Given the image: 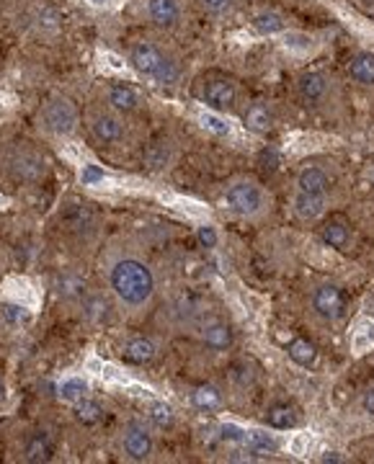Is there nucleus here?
I'll return each instance as SVG.
<instances>
[{
	"instance_id": "nucleus-1",
	"label": "nucleus",
	"mask_w": 374,
	"mask_h": 464,
	"mask_svg": "<svg viewBox=\"0 0 374 464\" xmlns=\"http://www.w3.org/2000/svg\"><path fill=\"white\" fill-rule=\"evenodd\" d=\"M108 286L121 305L142 307L155 292V276L137 258H119L108 271Z\"/></svg>"
},
{
	"instance_id": "nucleus-2",
	"label": "nucleus",
	"mask_w": 374,
	"mask_h": 464,
	"mask_svg": "<svg viewBox=\"0 0 374 464\" xmlns=\"http://www.w3.org/2000/svg\"><path fill=\"white\" fill-rule=\"evenodd\" d=\"M129 62L135 65L139 75H145L150 80L161 85H171L178 78V67L165 57V54L150 42H137L129 49Z\"/></svg>"
},
{
	"instance_id": "nucleus-3",
	"label": "nucleus",
	"mask_w": 374,
	"mask_h": 464,
	"mask_svg": "<svg viewBox=\"0 0 374 464\" xmlns=\"http://www.w3.org/2000/svg\"><path fill=\"white\" fill-rule=\"evenodd\" d=\"M227 207L240 214V217H253L258 211L264 209V204H266V196H264V191L261 186H256L253 181H237L233 183L230 189H227Z\"/></svg>"
},
{
	"instance_id": "nucleus-4",
	"label": "nucleus",
	"mask_w": 374,
	"mask_h": 464,
	"mask_svg": "<svg viewBox=\"0 0 374 464\" xmlns=\"http://www.w3.org/2000/svg\"><path fill=\"white\" fill-rule=\"evenodd\" d=\"M42 121L47 132L65 137V135H73L75 127H78V111L67 98H52L44 106Z\"/></svg>"
},
{
	"instance_id": "nucleus-5",
	"label": "nucleus",
	"mask_w": 374,
	"mask_h": 464,
	"mask_svg": "<svg viewBox=\"0 0 374 464\" xmlns=\"http://www.w3.org/2000/svg\"><path fill=\"white\" fill-rule=\"evenodd\" d=\"M121 446H124V454H127L129 459L145 462V459H150V454H152V436H150V431L142 423L132 421L127 428H124Z\"/></svg>"
},
{
	"instance_id": "nucleus-6",
	"label": "nucleus",
	"mask_w": 374,
	"mask_h": 464,
	"mask_svg": "<svg viewBox=\"0 0 374 464\" xmlns=\"http://www.w3.org/2000/svg\"><path fill=\"white\" fill-rule=\"evenodd\" d=\"M11 173L13 178L26 181V183H36L47 173V160L39 152H34V150H21L11 160Z\"/></svg>"
},
{
	"instance_id": "nucleus-7",
	"label": "nucleus",
	"mask_w": 374,
	"mask_h": 464,
	"mask_svg": "<svg viewBox=\"0 0 374 464\" xmlns=\"http://www.w3.org/2000/svg\"><path fill=\"white\" fill-rule=\"evenodd\" d=\"M312 307H315V312L320 317H325V320H338V317L343 315V310H346V302H343V294L338 286L325 284L315 292Z\"/></svg>"
},
{
	"instance_id": "nucleus-8",
	"label": "nucleus",
	"mask_w": 374,
	"mask_h": 464,
	"mask_svg": "<svg viewBox=\"0 0 374 464\" xmlns=\"http://www.w3.org/2000/svg\"><path fill=\"white\" fill-rule=\"evenodd\" d=\"M83 317L91 325H111L114 323V305L104 294H88L83 297Z\"/></svg>"
},
{
	"instance_id": "nucleus-9",
	"label": "nucleus",
	"mask_w": 374,
	"mask_h": 464,
	"mask_svg": "<svg viewBox=\"0 0 374 464\" xmlns=\"http://www.w3.org/2000/svg\"><path fill=\"white\" fill-rule=\"evenodd\" d=\"M91 132H93V137H96L101 145H117V142L124 139V124L119 121L117 116H111V114L93 116V121H91Z\"/></svg>"
},
{
	"instance_id": "nucleus-10",
	"label": "nucleus",
	"mask_w": 374,
	"mask_h": 464,
	"mask_svg": "<svg viewBox=\"0 0 374 464\" xmlns=\"http://www.w3.org/2000/svg\"><path fill=\"white\" fill-rule=\"evenodd\" d=\"M52 454H54V441L47 431H36L34 436H29V441L23 446V459L32 464L49 462Z\"/></svg>"
},
{
	"instance_id": "nucleus-11",
	"label": "nucleus",
	"mask_w": 374,
	"mask_h": 464,
	"mask_svg": "<svg viewBox=\"0 0 374 464\" xmlns=\"http://www.w3.org/2000/svg\"><path fill=\"white\" fill-rule=\"evenodd\" d=\"M148 13H150V19H152L155 26H161V29H171V26H176V21H178L181 8H178V3H176V0H150Z\"/></svg>"
},
{
	"instance_id": "nucleus-12",
	"label": "nucleus",
	"mask_w": 374,
	"mask_h": 464,
	"mask_svg": "<svg viewBox=\"0 0 374 464\" xmlns=\"http://www.w3.org/2000/svg\"><path fill=\"white\" fill-rule=\"evenodd\" d=\"M124 361L129 364H137V367H145L150 361L155 359V343L150 338H132L124 343Z\"/></svg>"
},
{
	"instance_id": "nucleus-13",
	"label": "nucleus",
	"mask_w": 374,
	"mask_h": 464,
	"mask_svg": "<svg viewBox=\"0 0 374 464\" xmlns=\"http://www.w3.org/2000/svg\"><path fill=\"white\" fill-rule=\"evenodd\" d=\"M204 101L214 108H227L235 101V85L227 83V80H212L204 88Z\"/></svg>"
},
{
	"instance_id": "nucleus-14",
	"label": "nucleus",
	"mask_w": 374,
	"mask_h": 464,
	"mask_svg": "<svg viewBox=\"0 0 374 464\" xmlns=\"http://www.w3.org/2000/svg\"><path fill=\"white\" fill-rule=\"evenodd\" d=\"M54 289L65 299H83L86 297V279L80 274H73V271H65V274L57 276Z\"/></svg>"
},
{
	"instance_id": "nucleus-15",
	"label": "nucleus",
	"mask_w": 374,
	"mask_h": 464,
	"mask_svg": "<svg viewBox=\"0 0 374 464\" xmlns=\"http://www.w3.org/2000/svg\"><path fill=\"white\" fill-rule=\"evenodd\" d=\"M62 222L67 230L73 232H86L93 227V211L88 204H73L70 209H65L62 214Z\"/></svg>"
},
{
	"instance_id": "nucleus-16",
	"label": "nucleus",
	"mask_w": 374,
	"mask_h": 464,
	"mask_svg": "<svg viewBox=\"0 0 374 464\" xmlns=\"http://www.w3.org/2000/svg\"><path fill=\"white\" fill-rule=\"evenodd\" d=\"M294 209H297V214L305 217V220L318 217V214H323V209H325V194H305V191H299L297 199H294Z\"/></svg>"
},
{
	"instance_id": "nucleus-17",
	"label": "nucleus",
	"mask_w": 374,
	"mask_h": 464,
	"mask_svg": "<svg viewBox=\"0 0 374 464\" xmlns=\"http://www.w3.org/2000/svg\"><path fill=\"white\" fill-rule=\"evenodd\" d=\"M108 104L114 106L117 111H121V114H129L139 106V95L129 85H114L108 91Z\"/></svg>"
},
{
	"instance_id": "nucleus-18",
	"label": "nucleus",
	"mask_w": 374,
	"mask_h": 464,
	"mask_svg": "<svg viewBox=\"0 0 374 464\" xmlns=\"http://www.w3.org/2000/svg\"><path fill=\"white\" fill-rule=\"evenodd\" d=\"M297 186L299 191H305V194H325V189H328V176H325L320 168H307L299 173Z\"/></svg>"
},
{
	"instance_id": "nucleus-19",
	"label": "nucleus",
	"mask_w": 374,
	"mask_h": 464,
	"mask_svg": "<svg viewBox=\"0 0 374 464\" xmlns=\"http://www.w3.org/2000/svg\"><path fill=\"white\" fill-rule=\"evenodd\" d=\"M204 343L214 351H224V348L233 343V333L230 327L222 325V323H212V325L204 327Z\"/></svg>"
},
{
	"instance_id": "nucleus-20",
	"label": "nucleus",
	"mask_w": 374,
	"mask_h": 464,
	"mask_svg": "<svg viewBox=\"0 0 374 464\" xmlns=\"http://www.w3.org/2000/svg\"><path fill=\"white\" fill-rule=\"evenodd\" d=\"M243 443L248 446V452L250 454H258V456H266V454H274L277 452V441L264 431H248Z\"/></svg>"
},
{
	"instance_id": "nucleus-21",
	"label": "nucleus",
	"mask_w": 374,
	"mask_h": 464,
	"mask_svg": "<svg viewBox=\"0 0 374 464\" xmlns=\"http://www.w3.org/2000/svg\"><path fill=\"white\" fill-rule=\"evenodd\" d=\"M299 93L307 101H318L325 93V78L320 73H307L299 78Z\"/></svg>"
},
{
	"instance_id": "nucleus-22",
	"label": "nucleus",
	"mask_w": 374,
	"mask_h": 464,
	"mask_svg": "<svg viewBox=\"0 0 374 464\" xmlns=\"http://www.w3.org/2000/svg\"><path fill=\"white\" fill-rule=\"evenodd\" d=\"M287 351H289V359L302 364V367H310L312 361H315V356H318L315 346H312L310 340H305V338H294V340L289 343Z\"/></svg>"
},
{
	"instance_id": "nucleus-23",
	"label": "nucleus",
	"mask_w": 374,
	"mask_h": 464,
	"mask_svg": "<svg viewBox=\"0 0 374 464\" xmlns=\"http://www.w3.org/2000/svg\"><path fill=\"white\" fill-rule=\"evenodd\" d=\"M351 78L359 83H374V54H359L351 62Z\"/></svg>"
},
{
	"instance_id": "nucleus-24",
	"label": "nucleus",
	"mask_w": 374,
	"mask_h": 464,
	"mask_svg": "<svg viewBox=\"0 0 374 464\" xmlns=\"http://www.w3.org/2000/svg\"><path fill=\"white\" fill-rule=\"evenodd\" d=\"M75 418L80 423H98L104 418V408L98 405L96 400H91V397H83V400L75 402Z\"/></svg>"
},
{
	"instance_id": "nucleus-25",
	"label": "nucleus",
	"mask_w": 374,
	"mask_h": 464,
	"mask_svg": "<svg viewBox=\"0 0 374 464\" xmlns=\"http://www.w3.org/2000/svg\"><path fill=\"white\" fill-rule=\"evenodd\" d=\"M266 421L271 428H292L294 423H297V415H294V410L289 408V405H274L271 410L266 413Z\"/></svg>"
},
{
	"instance_id": "nucleus-26",
	"label": "nucleus",
	"mask_w": 374,
	"mask_h": 464,
	"mask_svg": "<svg viewBox=\"0 0 374 464\" xmlns=\"http://www.w3.org/2000/svg\"><path fill=\"white\" fill-rule=\"evenodd\" d=\"M194 405L199 408V410H214V408H220V402H222V397H220V392L214 390V387H209V384H202V387H196L194 390Z\"/></svg>"
},
{
	"instance_id": "nucleus-27",
	"label": "nucleus",
	"mask_w": 374,
	"mask_h": 464,
	"mask_svg": "<svg viewBox=\"0 0 374 464\" xmlns=\"http://www.w3.org/2000/svg\"><path fill=\"white\" fill-rule=\"evenodd\" d=\"M86 395H88V384L83 380H78V377L65 380L62 384H60V397H62L65 402H78V400H83Z\"/></svg>"
},
{
	"instance_id": "nucleus-28",
	"label": "nucleus",
	"mask_w": 374,
	"mask_h": 464,
	"mask_svg": "<svg viewBox=\"0 0 374 464\" xmlns=\"http://www.w3.org/2000/svg\"><path fill=\"white\" fill-rule=\"evenodd\" d=\"M246 124L250 129H256V132H266L268 127H271V114H268L266 106H253L250 111L246 114Z\"/></svg>"
},
{
	"instance_id": "nucleus-29",
	"label": "nucleus",
	"mask_w": 374,
	"mask_h": 464,
	"mask_svg": "<svg viewBox=\"0 0 374 464\" xmlns=\"http://www.w3.org/2000/svg\"><path fill=\"white\" fill-rule=\"evenodd\" d=\"M150 421L155 428H171L173 426V408L165 402H152L150 408Z\"/></svg>"
},
{
	"instance_id": "nucleus-30",
	"label": "nucleus",
	"mask_w": 374,
	"mask_h": 464,
	"mask_svg": "<svg viewBox=\"0 0 374 464\" xmlns=\"http://www.w3.org/2000/svg\"><path fill=\"white\" fill-rule=\"evenodd\" d=\"M323 240L331 245V248H343L346 240H349V232H346V227L338 224V222H328V224L323 227Z\"/></svg>"
},
{
	"instance_id": "nucleus-31",
	"label": "nucleus",
	"mask_w": 374,
	"mask_h": 464,
	"mask_svg": "<svg viewBox=\"0 0 374 464\" xmlns=\"http://www.w3.org/2000/svg\"><path fill=\"white\" fill-rule=\"evenodd\" d=\"M253 26H256V32L261 34H277L284 29V21H281V16H277V13H258Z\"/></svg>"
},
{
	"instance_id": "nucleus-32",
	"label": "nucleus",
	"mask_w": 374,
	"mask_h": 464,
	"mask_svg": "<svg viewBox=\"0 0 374 464\" xmlns=\"http://www.w3.org/2000/svg\"><path fill=\"white\" fill-rule=\"evenodd\" d=\"M104 181H108L106 170H101L98 165H91V163L83 165V170H80V183L83 186H96V183H104Z\"/></svg>"
},
{
	"instance_id": "nucleus-33",
	"label": "nucleus",
	"mask_w": 374,
	"mask_h": 464,
	"mask_svg": "<svg viewBox=\"0 0 374 464\" xmlns=\"http://www.w3.org/2000/svg\"><path fill=\"white\" fill-rule=\"evenodd\" d=\"M145 163H148L150 168H163L168 163V150L163 148V145H152L148 150V155H145Z\"/></svg>"
},
{
	"instance_id": "nucleus-34",
	"label": "nucleus",
	"mask_w": 374,
	"mask_h": 464,
	"mask_svg": "<svg viewBox=\"0 0 374 464\" xmlns=\"http://www.w3.org/2000/svg\"><path fill=\"white\" fill-rule=\"evenodd\" d=\"M202 124L209 129V132H214V135H230V124L214 114H202Z\"/></svg>"
},
{
	"instance_id": "nucleus-35",
	"label": "nucleus",
	"mask_w": 374,
	"mask_h": 464,
	"mask_svg": "<svg viewBox=\"0 0 374 464\" xmlns=\"http://www.w3.org/2000/svg\"><path fill=\"white\" fill-rule=\"evenodd\" d=\"M220 436H222L224 441H233V443H243V439H246V431L240 428V426H233V423H224L222 428H220Z\"/></svg>"
},
{
	"instance_id": "nucleus-36",
	"label": "nucleus",
	"mask_w": 374,
	"mask_h": 464,
	"mask_svg": "<svg viewBox=\"0 0 374 464\" xmlns=\"http://www.w3.org/2000/svg\"><path fill=\"white\" fill-rule=\"evenodd\" d=\"M0 310H3V315L8 317L11 323H21V320H26V315H29L23 305H3Z\"/></svg>"
},
{
	"instance_id": "nucleus-37",
	"label": "nucleus",
	"mask_w": 374,
	"mask_h": 464,
	"mask_svg": "<svg viewBox=\"0 0 374 464\" xmlns=\"http://www.w3.org/2000/svg\"><path fill=\"white\" fill-rule=\"evenodd\" d=\"M199 243H202L204 248H214V245H217V232H214V227H199Z\"/></svg>"
},
{
	"instance_id": "nucleus-38",
	"label": "nucleus",
	"mask_w": 374,
	"mask_h": 464,
	"mask_svg": "<svg viewBox=\"0 0 374 464\" xmlns=\"http://www.w3.org/2000/svg\"><path fill=\"white\" fill-rule=\"evenodd\" d=\"M202 3H204V8H207V11H212V13H220L230 5V0H202Z\"/></svg>"
},
{
	"instance_id": "nucleus-39",
	"label": "nucleus",
	"mask_w": 374,
	"mask_h": 464,
	"mask_svg": "<svg viewBox=\"0 0 374 464\" xmlns=\"http://www.w3.org/2000/svg\"><path fill=\"white\" fill-rule=\"evenodd\" d=\"M362 405H364V410L369 413V415H374V390H369L366 395H364Z\"/></svg>"
},
{
	"instance_id": "nucleus-40",
	"label": "nucleus",
	"mask_w": 374,
	"mask_h": 464,
	"mask_svg": "<svg viewBox=\"0 0 374 464\" xmlns=\"http://www.w3.org/2000/svg\"><path fill=\"white\" fill-rule=\"evenodd\" d=\"M323 462H341V456H336V454H328V456H323Z\"/></svg>"
},
{
	"instance_id": "nucleus-41",
	"label": "nucleus",
	"mask_w": 374,
	"mask_h": 464,
	"mask_svg": "<svg viewBox=\"0 0 374 464\" xmlns=\"http://www.w3.org/2000/svg\"><path fill=\"white\" fill-rule=\"evenodd\" d=\"M5 400V384H3V380H0V402Z\"/></svg>"
},
{
	"instance_id": "nucleus-42",
	"label": "nucleus",
	"mask_w": 374,
	"mask_h": 464,
	"mask_svg": "<svg viewBox=\"0 0 374 464\" xmlns=\"http://www.w3.org/2000/svg\"><path fill=\"white\" fill-rule=\"evenodd\" d=\"M91 3H93V5H108L111 0H91Z\"/></svg>"
},
{
	"instance_id": "nucleus-43",
	"label": "nucleus",
	"mask_w": 374,
	"mask_h": 464,
	"mask_svg": "<svg viewBox=\"0 0 374 464\" xmlns=\"http://www.w3.org/2000/svg\"><path fill=\"white\" fill-rule=\"evenodd\" d=\"M0 201H3V196H0Z\"/></svg>"
}]
</instances>
